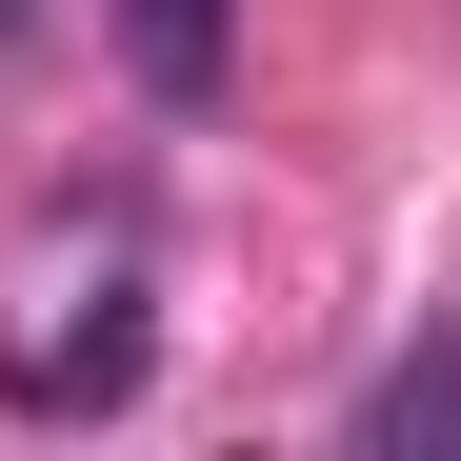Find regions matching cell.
Segmentation results:
<instances>
[{"label":"cell","instance_id":"obj_1","mask_svg":"<svg viewBox=\"0 0 461 461\" xmlns=\"http://www.w3.org/2000/svg\"><path fill=\"white\" fill-rule=\"evenodd\" d=\"M140 381H161V301L140 281H60L41 321H0V402L21 421H121Z\"/></svg>","mask_w":461,"mask_h":461},{"label":"cell","instance_id":"obj_2","mask_svg":"<svg viewBox=\"0 0 461 461\" xmlns=\"http://www.w3.org/2000/svg\"><path fill=\"white\" fill-rule=\"evenodd\" d=\"M121 60H140L181 121H201L221 81H241V0H121Z\"/></svg>","mask_w":461,"mask_h":461},{"label":"cell","instance_id":"obj_3","mask_svg":"<svg viewBox=\"0 0 461 461\" xmlns=\"http://www.w3.org/2000/svg\"><path fill=\"white\" fill-rule=\"evenodd\" d=\"M361 441H381V461H441V441H461V321H441L421 361H381V402H361Z\"/></svg>","mask_w":461,"mask_h":461},{"label":"cell","instance_id":"obj_4","mask_svg":"<svg viewBox=\"0 0 461 461\" xmlns=\"http://www.w3.org/2000/svg\"><path fill=\"white\" fill-rule=\"evenodd\" d=\"M21 41H41V0H0V60H21Z\"/></svg>","mask_w":461,"mask_h":461}]
</instances>
